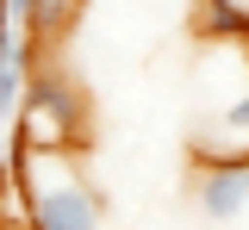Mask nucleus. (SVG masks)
Returning a JSON list of instances; mask_svg holds the SVG:
<instances>
[{"mask_svg":"<svg viewBox=\"0 0 249 230\" xmlns=\"http://www.w3.org/2000/svg\"><path fill=\"white\" fill-rule=\"evenodd\" d=\"M19 187L31 230H106V193L69 149H19Z\"/></svg>","mask_w":249,"mask_h":230,"instance_id":"nucleus-1","label":"nucleus"},{"mask_svg":"<svg viewBox=\"0 0 249 230\" xmlns=\"http://www.w3.org/2000/svg\"><path fill=\"white\" fill-rule=\"evenodd\" d=\"M25 131H19V149H81L93 131V112H88V94L81 81L56 63H37L25 81Z\"/></svg>","mask_w":249,"mask_h":230,"instance_id":"nucleus-2","label":"nucleus"},{"mask_svg":"<svg viewBox=\"0 0 249 230\" xmlns=\"http://www.w3.org/2000/svg\"><path fill=\"white\" fill-rule=\"evenodd\" d=\"M187 212L199 230H249V156H193Z\"/></svg>","mask_w":249,"mask_h":230,"instance_id":"nucleus-3","label":"nucleus"},{"mask_svg":"<svg viewBox=\"0 0 249 230\" xmlns=\"http://www.w3.org/2000/svg\"><path fill=\"white\" fill-rule=\"evenodd\" d=\"M206 131H212V137H193L187 156H249V87L218 112Z\"/></svg>","mask_w":249,"mask_h":230,"instance_id":"nucleus-4","label":"nucleus"},{"mask_svg":"<svg viewBox=\"0 0 249 230\" xmlns=\"http://www.w3.org/2000/svg\"><path fill=\"white\" fill-rule=\"evenodd\" d=\"M31 68H37V44H31V37H13V44H0V118H6V112H19Z\"/></svg>","mask_w":249,"mask_h":230,"instance_id":"nucleus-5","label":"nucleus"},{"mask_svg":"<svg viewBox=\"0 0 249 230\" xmlns=\"http://www.w3.org/2000/svg\"><path fill=\"white\" fill-rule=\"evenodd\" d=\"M237 6H249V0H237Z\"/></svg>","mask_w":249,"mask_h":230,"instance_id":"nucleus-6","label":"nucleus"}]
</instances>
